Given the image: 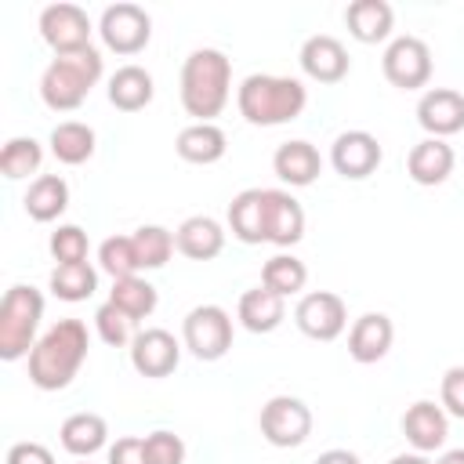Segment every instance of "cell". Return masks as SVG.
I'll return each instance as SVG.
<instances>
[{
  "instance_id": "cell-23",
  "label": "cell",
  "mask_w": 464,
  "mask_h": 464,
  "mask_svg": "<svg viewBox=\"0 0 464 464\" xmlns=\"http://www.w3.org/2000/svg\"><path fill=\"white\" fill-rule=\"evenodd\" d=\"M174 149L185 163H196V167H207V163H218L228 149V138L218 123H188L178 130L174 138Z\"/></svg>"
},
{
  "instance_id": "cell-31",
  "label": "cell",
  "mask_w": 464,
  "mask_h": 464,
  "mask_svg": "<svg viewBox=\"0 0 464 464\" xmlns=\"http://www.w3.org/2000/svg\"><path fill=\"white\" fill-rule=\"evenodd\" d=\"M109 301H112L120 312H127V315L138 323V319H145V315H152V312H156V286H152L149 279H141V276L112 279Z\"/></svg>"
},
{
  "instance_id": "cell-7",
  "label": "cell",
  "mask_w": 464,
  "mask_h": 464,
  "mask_svg": "<svg viewBox=\"0 0 464 464\" xmlns=\"http://www.w3.org/2000/svg\"><path fill=\"white\" fill-rule=\"evenodd\" d=\"M257 424H261L265 442H272L279 450H290V446H301L312 435V410L297 395H272L261 406Z\"/></svg>"
},
{
  "instance_id": "cell-32",
  "label": "cell",
  "mask_w": 464,
  "mask_h": 464,
  "mask_svg": "<svg viewBox=\"0 0 464 464\" xmlns=\"http://www.w3.org/2000/svg\"><path fill=\"white\" fill-rule=\"evenodd\" d=\"M98 290V272L91 268V261H76V265H54L51 272V294L62 301H87Z\"/></svg>"
},
{
  "instance_id": "cell-5",
  "label": "cell",
  "mask_w": 464,
  "mask_h": 464,
  "mask_svg": "<svg viewBox=\"0 0 464 464\" xmlns=\"http://www.w3.org/2000/svg\"><path fill=\"white\" fill-rule=\"evenodd\" d=\"M40 319H44V294L36 286L14 283L0 301V359L14 362L29 355L33 344L40 341L36 337Z\"/></svg>"
},
{
  "instance_id": "cell-27",
  "label": "cell",
  "mask_w": 464,
  "mask_h": 464,
  "mask_svg": "<svg viewBox=\"0 0 464 464\" xmlns=\"http://www.w3.org/2000/svg\"><path fill=\"white\" fill-rule=\"evenodd\" d=\"M228 228L239 243H265V188H243L232 196Z\"/></svg>"
},
{
  "instance_id": "cell-15",
  "label": "cell",
  "mask_w": 464,
  "mask_h": 464,
  "mask_svg": "<svg viewBox=\"0 0 464 464\" xmlns=\"http://www.w3.org/2000/svg\"><path fill=\"white\" fill-rule=\"evenodd\" d=\"M417 123L428 130V138H450L464 130V94L453 87H431L417 102Z\"/></svg>"
},
{
  "instance_id": "cell-6",
  "label": "cell",
  "mask_w": 464,
  "mask_h": 464,
  "mask_svg": "<svg viewBox=\"0 0 464 464\" xmlns=\"http://www.w3.org/2000/svg\"><path fill=\"white\" fill-rule=\"evenodd\" d=\"M181 341L196 359L214 362L232 348V315L221 304H196L181 323Z\"/></svg>"
},
{
  "instance_id": "cell-24",
  "label": "cell",
  "mask_w": 464,
  "mask_h": 464,
  "mask_svg": "<svg viewBox=\"0 0 464 464\" xmlns=\"http://www.w3.org/2000/svg\"><path fill=\"white\" fill-rule=\"evenodd\" d=\"M156 94V83H152V72L141 69V65H120L112 76H109V102L123 112H138L152 102Z\"/></svg>"
},
{
  "instance_id": "cell-26",
  "label": "cell",
  "mask_w": 464,
  "mask_h": 464,
  "mask_svg": "<svg viewBox=\"0 0 464 464\" xmlns=\"http://www.w3.org/2000/svg\"><path fill=\"white\" fill-rule=\"evenodd\" d=\"M22 203H25V214L33 221L47 225V221H54V218L65 214V207H69V185H65L62 174H40V178L29 181V192H25Z\"/></svg>"
},
{
  "instance_id": "cell-40",
  "label": "cell",
  "mask_w": 464,
  "mask_h": 464,
  "mask_svg": "<svg viewBox=\"0 0 464 464\" xmlns=\"http://www.w3.org/2000/svg\"><path fill=\"white\" fill-rule=\"evenodd\" d=\"M109 464H149L145 457V439L141 435H123L109 446Z\"/></svg>"
},
{
  "instance_id": "cell-4",
  "label": "cell",
  "mask_w": 464,
  "mask_h": 464,
  "mask_svg": "<svg viewBox=\"0 0 464 464\" xmlns=\"http://www.w3.org/2000/svg\"><path fill=\"white\" fill-rule=\"evenodd\" d=\"M98 80H102V54L94 44L69 54H54L40 76V98L54 112H72L83 105V98Z\"/></svg>"
},
{
  "instance_id": "cell-14",
  "label": "cell",
  "mask_w": 464,
  "mask_h": 464,
  "mask_svg": "<svg viewBox=\"0 0 464 464\" xmlns=\"http://www.w3.org/2000/svg\"><path fill=\"white\" fill-rule=\"evenodd\" d=\"M297 62H301L304 76L315 80V83H337V80H344L348 69H352L344 44H341L337 36H330V33H315V36H308V40L301 44Z\"/></svg>"
},
{
  "instance_id": "cell-20",
  "label": "cell",
  "mask_w": 464,
  "mask_h": 464,
  "mask_svg": "<svg viewBox=\"0 0 464 464\" xmlns=\"http://www.w3.org/2000/svg\"><path fill=\"white\" fill-rule=\"evenodd\" d=\"M453 145H446V138H424L410 149L406 156V170L417 185H442L453 174Z\"/></svg>"
},
{
  "instance_id": "cell-44",
  "label": "cell",
  "mask_w": 464,
  "mask_h": 464,
  "mask_svg": "<svg viewBox=\"0 0 464 464\" xmlns=\"http://www.w3.org/2000/svg\"><path fill=\"white\" fill-rule=\"evenodd\" d=\"M431 464H464V450H446L439 460H431Z\"/></svg>"
},
{
  "instance_id": "cell-36",
  "label": "cell",
  "mask_w": 464,
  "mask_h": 464,
  "mask_svg": "<svg viewBox=\"0 0 464 464\" xmlns=\"http://www.w3.org/2000/svg\"><path fill=\"white\" fill-rule=\"evenodd\" d=\"M94 330H98V337H102L105 344H112V348H123V344L134 341V319H130L127 312H120L112 301L98 304V312H94Z\"/></svg>"
},
{
  "instance_id": "cell-22",
  "label": "cell",
  "mask_w": 464,
  "mask_h": 464,
  "mask_svg": "<svg viewBox=\"0 0 464 464\" xmlns=\"http://www.w3.org/2000/svg\"><path fill=\"white\" fill-rule=\"evenodd\" d=\"M395 11L388 0H352L344 7V25L359 44H381L392 36Z\"/></svg>"
},
{
  "instance_id": "cell-29",
  "label": "cell",
  "mask_w": 464,
  "mask_h": 464,
  "mask_svg": "<svg viewBox=\"0 0 464 464\" xmlns=\"http://www.w3.org/2000/svg\"><path fill=\"white\" fill-rule=\"evenodd\" d=\"M51 152L65 167H80L94 156V130L80 120H65L51 130Z\"/></svg>"
},
{
  "instance_id": "cell-12",
  "label": "cell",
  "mask_w": 464,
  "mask_h": 464,
  "mask_svg": "<svg viewBox=\"0 0 464 464\" xmlns=\"http://www.w3.org/2000/svg\"><path fill=\"white\" fill-rule=\"evenodd\" d=\"M384 152H381V141L370 134V130H344L334 138V149H330V163L341 178L348 181H362L370 178L377 167H381Z\"/></svg>"
},
{
  "instance_id": "cell-19",
  "label": "cell",
  "mask_w": 464,
  "mask_h": 464,
  "mask_svg": "<svg viewBox=\"0 0 464 464\" xmlns=\"http://www.w3.org/2000/svg\"><path fill=\"white\" fill-rule=\"evenodd\" d=\"M272 170L279 174V181H286L290 188H304L312 185L319 174H323V160H319V149L304 138H294V141H283L272 156Z\"/></svg>"
},
{
  "instance_id": "cell-34",
  "label": "cell",
  "mask_w": 464,
  "mask_h": 464,
  "mask_svg": "<svg viewBox=\"0 0 464 464\" xmlns=\"http://www.w3.org/2000/svg\"><path fill=\"white\" fill-rule=\"evenodd\" d=\"M134 254H138V268H163L174 254V232H167L163 225H141L134 236Z\"/></svg>"
},
{
  "instance_id": "cell-1",
  "label": "cell",
  "mask_w": 464,
  "mask_h": 464,
  "mask_svg": "<svg viewBox=\"0 0 464 464\" xmlns=\"http://www.w3.org/2000/svg\"><path fill=\"white\" fill-rule=\"evenodd\" d=\"M87 326L80 319H58L29 352V381L40 392H62L87 362Z\"/></svg>"
},
{
  "instance_id": "cell-9",
  "label": "cell",
  "mask_w": 464,
  "mask_h": 464,
  "mask_svg": "<svg viewBox=\"0 0 464 464\" xmlns=\"http://www.w3.org/2000/svg\"><path fill=\"white\" fill-rule=\"evenodd\" d=\"M381 69L392 87L399 91H417L431 80V47L420 36H395L384 47Z\"/></svg>"
},
{
  "instance_id": "cell-28",
  "label": "cell",
  "mask_w": 464,
  "mask_h": 464,
  "mask_svg": "<svg viewBox=\"0 0 464 464\" xmlns=\"http://www.w3.org/2000/svg\"><path fill=\"white\" fill-rule=\"evenodd\" d=\"M58 439L72 457H91L109 442V424L98 413H72L62 420Z\"/></svg>"
},
{
  "instance_id": "cell-41",
  "label": "cell",
  "mask_w": 464,
  "mask_h": 464,
  "mask_svg": "<svg viewBox=\"0 0 464 464\" xmlns=\"http://www.w3.org/2000/svg\"><path fill=\"white\" fill-rule=\"evenodd\" d=\"M4 464H54V453L40 442H14Z\"/></svg>"
},
{
  "instance_id": "cell-37",
  "label": "cell",
  "mask_w": 464,
  "mask_h": 464,
  "mask_svg": "<svg viewBox=\"0 0 464 464\" xmlns=\"http://www.w3.org/2000/svg\"><path fill=\"white\" fill-rule=\"evenodd\" d=\"M51 257L58 265H76V261H87V232L80 225H58L51 232Z\"/></svg>"
},
{
  "instance_id": "cell-45",
  "label": "cell",
  "mask_w": 464,
  "mask_h": 464,
  "mask_svg": "<svg viewBox=\"0 0 464 464\" xmlns=\"http://www.w3.org/2000/svg\"><path fill=\"white\" fill-rule=\"evenodd\" d=\"M83 464H87V460H83Z\"/></svg>"
},
{
  "instance_id": "cell-17",
  "label": "cell",
  "mask_w": 464,
  "mask_h": 464,
  "mask_svg": "<svg viewBox=\"0 0 464 464\" xmlns=\"http://www.w3.org/2000/svg\"><path fill=\"white\" fill-rule=\"evenodd\" d=\"M392 341H395L392 319H388L384 312H366V315H359V319L352 323V330H348V355H352L355 362L370 366V362H377V359L388 355Z\"/></svg>"
},
{
  "instance_id": "cell-38",
  "label": "cell",
  "mask_w": 464,
  "mask_h": 464,
  "mask_svg": "<svg viewBox=\"0 0 464 464\" xmlns=\"http://www.w3.org/2000/svg\"><path fill=\"white\" fill-rule=\"evenodd\" d=\"M145 457L149 464H185V442L181 435L160 428V431H149L145 435Z\"/></svg>"
},
{
  "instance_id": "cell-13",
  "label": "cell",
  "mask_w": 464,
  "mask_h": 464,
  "mask_svg": "<svg viewBox=\"0 0 464 464\" xmlns=\"http://www.w3.org/2000/svg\"><path fill=\"white\" fill-rule=\"evenodd\" d=\"M178 362H181V344L174 341L170 330L149 326V330L134 334V341H130V366L141 377H167V373L178 370Z\"/></svg>"
},
{
  "instance_id": "cell-16",
  "label": "cell",
  "mask_w": 464,
  "mask_h": 464,
  "mask_svg": "<svg viewBox=\"0 0 464 464\" xmlns=\"http://www.w3.org/2000/svg\"><path fill=\"white\" fill-rule=\"evenodd\" d=\"M304 236V210L286 188H265V243L294 246Z\"/></svg>"
},
{
  "instance_id": "cell-2",
  "label": "cell",
  "mask_w": 464,
  "mask_h": 464,
  "mask_svg": "<svg viewBox=\"0 0 464 464\" xmlns=\"http://www.w3.org/2000/svg\"><path fill=\"white\" fill-rule=\"evenodd\" d=\"M232 62L218 47H196L181 65V105L196 123H214V116L228 105Z\"/></svg>"
},
{
  "instance_id": "cell-42",
  "label": "cell",
  "mask_w": 464,
  "mask_h": 464,
  "mask_svg": "<svg viewBox=\"0 0 464 464\" xmlns=\"http://www.w3.org/2000/svg\"><path fill=\"white\" fill-rule=\"evenodd\" d=\"M315 464H362V460L352 450H326V453L315 457Z\"/></svg>"
},
{
  "instance_id": "cell-35",
  "label": "cell",
  "mask_w": 464,
  "mask_h": 464,
  "mask_svg": "<svg viewBox=\"0 0 464 464\" xmlns=\"http://www.w3.org/2000/svg\"><path fill=\"white\" fill-rule=\"evenodd\" d=\"M98 265L102 272H109L112 279H127V276H138V254H134V239L130 236H109L102 246H98Z\"/></svg>"
},
{
  "instance_id": "cell-21",
  "label": "cell",
  "mask_w": 464,
  "mask_h": 464,
  "mask_svg": "<svg viewBox=\"0 0 464 464\" xmlns=\"http://www.w3.org/2000/svg\"><path fill=\"white\" fill-rule=\"evenodd\" d=\"M174 246L192 261H210L225 250V228L207 214H192L174 228Z\"/></svg>"
},
{
  "instance_id": "cell-30",
  "label": "cell",
  "mask_w": 464,
  "mask_h": 464,
  "mask_svg": "<svg viewBox=\"0 0 464 464\" xmlns=\"http://www.w3.org/2000/svg\"><path fill=\"white\" fill-rule=\"evenodd\" d=\"M304 283H308V268H304V261L294 257V254H276V257H268L265 268H261V286H268V290L279 294V297L301 294Z\"/></svg>"
},
{
  "instance_id": "cell-11",
  "label": "cell",
  "mask_w": 464,
  "mask_h": 464,
  "mask_svg": "<svg viewBox=\"0 0 464 464\" xmlns=\"http://www.w3.org/2000/svg\"><path fill=\"white\" fill-rule=\"evenodd\" d=\"M294 323L312 341H334L348 326V308H344V301L334 290H312V294H304L297 301Z\"/></svg>"
},
{
  "instance_id": "cell-39",
  "label": "cell",
  "mask_w": 464,
  "mask_h": 464,
  "mask_svg": "<svg viewBox=\"0 0 464 464\" xmlns=\"http://www.w3.org/2000/svg\"><path fill=\"white\" fill-rule=\"evenodd\" d=\"M442 410L464 420V366H450L442 373Z\"/></svg>"
},
{
  "instance_id": "cell-8",
  "label": "cell",
  "mask_w": 464,
  "mask_h": 464,
  "mask_svg": "<svg viewBox=\"0 0 464 464\" xmlns=\"http://www.w3.org/2000/svg\"><path fill=\"white\" fill-rule=\"evenodd\" d=\"M98 33H102V44L116 54H138L149 36H152V18L145 7L138 4H109L98 18Z\"/></svg>"
},
{
  "instance_id": "cell-3",
  "label": "cell",
  "mask_w": 464,
  "mask_h": 464,
  "mask_svg": "<svg viewBox=\"0 0 464 464\" xmlns=\"http://www.w3.org/2000/svg\"><path fill=\"white\" fill-rule=\"evenodd\" d=\"M236 105H239V116L246 123H254V127H276V123H290V120H297L304 112L308 91L294 76L254 72V76H246L239 83Z\"/></svg>"
},
{
  "instance_id": "cell-25",
  "label": "cell",
  "mask_w": 464,
  "mask_h": 464,
  "mask_svg": "<svg viewBox=\"0 0 464 464\" xmlns=\"http://www.w3.org/2000/svg\"><path fill=\"white\" fill-rule=\"evenodd\" d=\"M236 315L250 334H272L286 315V297L272 294L268 286H254V290H246L239 297Z\"/></svg>"
},
{
  "instance_id": "cell-43",
  "label": "cell",
  "mask_w": 464,
  "mask_h": 464,
  "mask_svg": "<svg viewBox=\"0 0 464 464\" xmlns=\"http://www.w3.org/2000/svg\"><path fill=\"white\" fill-rule=\"evenodd\" d=\"M388 464H431L424 453H399V457H392Z\"/></svg>"
},
{
  "instance_id": "cell-10",
  "label": "cell",
  "mask_w": 464,
  "mask_h": 464,
  "mask_svg": "<svg viewBox=\"0 0 464 464\" xmlns=\"http://www.w3.org/2000/svg\"><path fill=\"white\" fill-rule=\"evenodd\" d=\"M40 36L54 54H69L80 47H91V18L80 4H47L40 11Z\"/></svg>"
},
{
  "instance_id": "cell-33",
  "label": "cell",
  "mask_w": 464,
  "mask_h": 464,
  "mask_svg": "<svg viewBox=\"0 0 464 464\" xmlns=\"http://www.w3.org/2000/svg\"><path fill=\"white\" fill-rule=\"evenodd\" d=\"M44 163V149L36 138H11L4 149H0V174L11 178V181H22L29 174H36Z\"/></svg>"
},
{
  "instance_id": "cell-18",
  "label": "cell",
  "mask_w": 464,
  "mask_h": 464,
  "mask_svg": "<svg viewBox=\"0 0 464 464\" xmlns=\"http://www.w3.org/2000/svg\"><path fill=\"white\" fill-rule=\"evenodd\" d=\"M402 435H406V442H410L417 453H431V450H439V446L446 442V435H450V417H446L442 406L420 399V402H413V406L402 413Z\"/></svg>"
}]
</instances>
